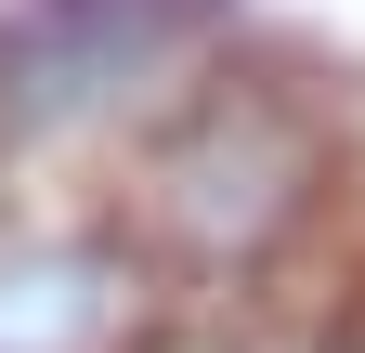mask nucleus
<instances>
[{"mask_svg":"<svg viewBox=\"0 0 365 353\" xmlns=\"http://www.w3.org/2000/svg\"><path fill=\"white\" fill-rule=\"evenodd\" d=\"M209 26V0H39L0 26V131H66L144 105V79Z\"/></svg>","mask_w":365,"mask_h":353,"instance_id":"f03ea898","label":"nucleus"},{"mask_svg":"<svg viewBox=\"0 0 365 353\" xmlns=\"http://www.w3.org/2000/svg\"><path fill=\"white\" fill-rule=\"evenodd\" d=\"M118 340V262L91 249H0V353H105Z\"/></svg>","mask_w":365,"mask_h":353,"instance_id":"7ed1b4c3","label":"nucleus"},{"mask_svg":"<svg viewBox=\"0 0 365 353\" xmlns=\"http://www.w3.org/2000/svg\"><path fill=\"white\" fill-rule=\"evenodd\" d=\"M313 197H327V131L287 92H248V79L170 105L130 157V236L170 275H261L313 223Z\"/></svg>","mask_w":365,"mask_h":353,"instance_id":"f257e3e1","label":"nucleus"}]
</instances>
